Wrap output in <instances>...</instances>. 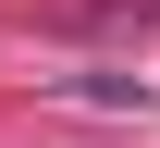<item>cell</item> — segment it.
<instances>
[{"mask_svg": "<svg viewBox=\"0 0 160 148\" xmlns=\"http://www.w3.org/2000/svg\"><path fill=\"white\" fill-rule=\"evenodd\" d=\"M86 25H99V37H148V25H160V0H86Z\"/></svg>", "mask_w": 160, "mask_h": 148, "instance_id": "6da1fadb", "label": "cell"}]
</instances>
